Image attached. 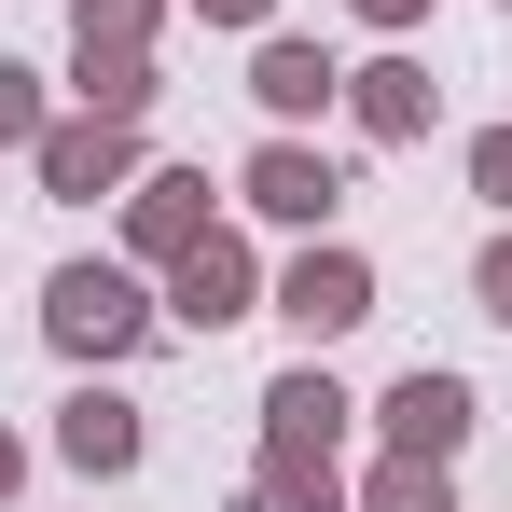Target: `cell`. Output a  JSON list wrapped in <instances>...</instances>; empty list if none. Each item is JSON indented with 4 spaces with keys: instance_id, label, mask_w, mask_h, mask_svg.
<instances>
[{
    "instance_id": "6da1fadb",
    "label": "cell",
    "mask_w": 512,
    "mask_h": 512,
    "mask_svg": "<svg viewBox=\"0 0 512 512\" xmlns=\"http://www.w3.org/2000/svg\"><path fill=\"white\" fill-rule=\"evenodd\" d=\"M42 333H56V360H139L167 333V305L139 291V263H56L42 277Z\"/></svg>"
},
{
    "instance_id": "7a4b0ae2",
    "label": "cell",
    "mask_w": 512,
    "mask_h": 512,
    "mask_svg": "<svg viewBox=\"0 0 512 512\" xmlns=\"http://www.w3.org/2000/svg\"><path fill=\"white\" fill-rule=\"evenodd\" d=\"M28 153H42V194H56V208H97V194L139 180V125H111V111H56Z\"/></svg>"
},
{
    "instance_id": "3957f363",
    "label": "cell",
    "mask_w": 512,
    "mask_h": 512,
    "mask_svg": "<svg viewBox=\"0 0 512 512\" xmlns=\"http://www.w3.org/2000/svg\"><path fill=\"white\" fill-rule=\"evenodd\" d=\"M277 319H291L305 346L360 333V319H374V263L346 250V236H305V250H291V277H277Z\"/></svg>"
},
{
    "instance_id": "277c9868",
    "label": "cell",
    "mask_w": 512,
    "mask_h": 512,
    "mask_svg": "<svg viewBox=\"0 0 512 512\" xmlns=\"http://www.w3.org/2000/svg\"><path fill=\"white\" fill-rule=\"evenodd\" d=\"M250 305H263V263H250V236H222V222H208V236L167 263V319H180V333H236Z\"/></svg>"
},
{
    "instance_id": "5b68a950",
    "label": "cell",
    "mask_w": 512,
    "mask_h": 512,
    "mask_svg": "<svg viewBox=\"0 0 512 512\" xmlns=\"http://www.w3.org/2000/svg\"><path fill=\"white\" fill-rule=\"evenodd\" d=\"M236 194H250L263 222H291V236H319V222L346 208V167L319 153V139H291V125H277V139H263L250 167H236Z\"/></svg>"
},
{
    "instance_id": "8992f818",
    "label": "cell",
    "mask_w": 512,
    "mask_h": 512,
    "mask_svg": "<svg viewBox=\"0 0 512 512\" xmlns=\"http://www.w3.org/2000/svg\"><path fill=\"white\" fill-rule=\"evenodd\" d=\"M194 236H208V167H139V180H125V263L167 277Z\"/></svg>"
},
{
    "instance_id": "52a82bcc",
    "label": "cell",
    "mask_w": 512,
    "mask_h": 512,
    "mask_svg": "<svg viewBox=\"0 0 512 512\" xmlns=\"http://www.w3.org/2000/svg\"><path fill=\"white\" fill-rule=\"evenodd\" d=\"M374 416H388V457H443V471H457V443H471V374L416 360V374H402Z\"/></svg>"
},
{
    "instance_id": "ba28073f",
    "label": "cell",
    "mask_w": 512,
    "mask_h": 512,
    "mask_svg": "<svg viewBox=\"0 0 512 512\" xmlns=\"http://www.w3.org/2000/svg\"><path fill=\"white\" fill-rule=\"evenodd\" d=\"M139 443H153V429H139V402H125V388H70V402H56V457H70L84 485L139 471Z\"/></svg>"
},
{
    "instance_id": "9c48e42d",
    "label": "cell",
    "mask_w": 512,
    "mask_h": 512,
    "mask_svg": "<svg viewBox=\"0 0 512 512\" xmlns=\"http://www.w3.org/2000/svg\"><path fill=\"white\" fill-rule=\"evenodd\" d=\"M333 443H346V388L319 360H291V374L263 388V457H333Z\"/></svg>"
},
{
    "instance_id": "30bf717a",
    "label": "cell",
    "mask_w": 512,
    "mask_h": 512,
    "mask_svg": "<svg viewBox=\"0 0 512 512\" xmlns=\"http://www.w3.org/2000/svg\"><path fill=\"white\" fill-rule=\"evenodd\" d=\"M429 111H443V97H429V70H416V56H374V70H346V125H360L374 153L429 139Z\"/></svg>"
},
{
    "instance_id": "8fae6325",
    "label": "cell",
    "mask_w": 512,
    "mask_h": 512,
    "mask_svg": "<svg viewBox=\"0 0 512 512\" xmlns=\"http://www.w3.org/2000/svg\"><path fill=\"white\" fill-rule=\"evenodd\" d=\"M250 97H263V125H319V111H346V70L319 56V42H277V28H263Z\"/></svg>"
},
{
    "instance_id": "7c38bea8",
    "label": "cell",
    "mask_w": 512,
    "mask_h": 512,
    "mask_svg": "<svg viewBox=\"0 0 512 512\" xmlns=\"http://www.w3.org/2000/svg\"><path fill=\"white\" fill-rule=\"evenodd\" d=\"M70 97H84V111H111V125H139V111H153V56H111V42H70Z\"/></svg>"
},
{
    "instance_id": "4fadbf2b",
    "label": "cell",
    "mask_w": 512,
    "mask_h": 512,
    "mask_svg": "<svg viewBox=\"0 0 512 512\" xmlns=\"http://www.w3.org/2000/svg\"><path fill=\"white\" fill-rule=\"evenodd\" d=\"M360 512H457V485H443V457H388L360 485Z\"/></svg>"
},
{
    "instance_id": "5bb4252c",
    "label": "cell",
    "mask_w": 512,
    "mask_h": 512,
    "mask_svg": "<svg viewBox=\"0 0 512 512\" xmlns=\"http://www.w3.org/2000/svg\"><path fill=\"white\" fill-rule=\"evenodd\" d=\"M153 14H167V0H70V42H111V56H153Z\"/></svg>"
},
{
    "instance_id": "9a60e30c",
    "label": "cell",
    "mask_w": 512,
    "mask_h": 512,
    "mask_svg": "<svg viewBox=\"0 0 512 512\" xmlns=\"http://www.w3.org/2000/svg\"><path fill=\"white\" fill-rule=\"evenodd\" d=\"M42 125H56V111H42V70H14V56H0V153H14V139H42Z\"/></svg>"
},
{
    "instance_id": "2e32d148",
    "label": "cell",
    "mask_w": 512,
    "mask_h": 512,
    "mask_svg": "<svg viewBox=\"0 0 512 512\" xmlns=\"http://www.w3.org/2000/svg\"><path fill=\"white\" fill-rule=\"evenodd\" d=\"M471 194H485V208H512V125H485V139H471Z\"/></svg>"
},
{
    "instance_id": "e0dca14e",
    "label": "cell",
    "mask_w": 512,
    "mask_h": 512,
    "mask_svg": "<svg viewBox=\"0 0 512 512\" xmlns=\"http://www.w3.org/2000/svg\"><path fill=\"white\" fill-rule=\"evenodd\" d=\"M471 305H485V319H512V236H485V263H471Z\"/></svg>"
},
{
    "instance_id": "ac0fdd59",
    "label": "cell",
    "mask_w": 512,
    "mask_h": 512,
    "mask_svg": "<svg viewBox=\"0 0 512 512\" xmlns=\"http://www.w3.org/2000/svg\"><path fill=\"white\" fill-rule=\"evenodd\" d=\"M194 14H208V28H263L277 0H194Z\"/></svg>"
},
{
    "instance_id": "d6986e66",
    "label": "cell",
    "mask_w": 512,
    "mask_h": 512,
    "mask_svg": "<svg viewBox=\"0 0 512 512\" xmlns=\"http://www.w3.org/2000/svg\"><path fill=\"white\" fill-rule=\"evenodd\" d=\"M360 14H374V28H388V42H402V28H416V14H429V0H360Z\"/></svg>"
},
{
    "instance_id": "ffe728a7",
    "label": "cell",
    "mask_w": 512,
    "mask_h": 512,
    "mask_svg": "<svg viewBox=\"0 0 512 512\" xmlns=\"http://www.w3.org/2000/svg\"><path fill=\"white\" fill-rule=\"evenodd\" d=\"M14 485H28V443H14V429H0V499H14Z\"/></svg>"
}]
</instances>
